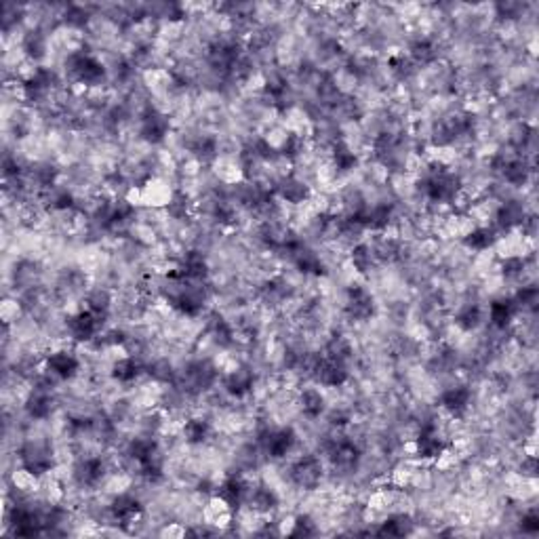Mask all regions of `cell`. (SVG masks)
<instances>
[{"label":"cell","mask_w":539,"mask_h":539,"mask_svg":"<svg viewBox=\"0 0 539 539\" xmlns=\"http://www.w3.org/2000/svg\"><path fill=\"white\" fill-rule=\"evenodd\" d=\"M28 316L26 312V306H24V302L15 295V297H4V302H2V306H0V320H2V324L4 327H15V324H19L24 318Z\"/></svg>","instance_id":"2"},{"label":"cell","mask_w":539,"mask_h":539,"mask_svg":"<svg viewBox=\"0 0 539 539\" xmlns=\"http://www.w3.org/2000/svg\"><path fill=\"white\" fill-rule=\"evenodd\" d=\"M156 533L160 538H185L190 533V529L183 523H163Z\"/></svg>","instance_id":"3"},{"label":"cell","mask_w":539,"mask_h":539,"mask_svg":"<svg viewBox=\"0 0 539 539\" xmlns=\"http://www.w3.org/2000/svg\"><path fill=\"white\" fill-rule=\"evenodd\" d=\"M139 190L143 209H167L178 192V185L163 175H152L143 185H139Z\"/></svg>","instance_id":"1"}]
</instances>
